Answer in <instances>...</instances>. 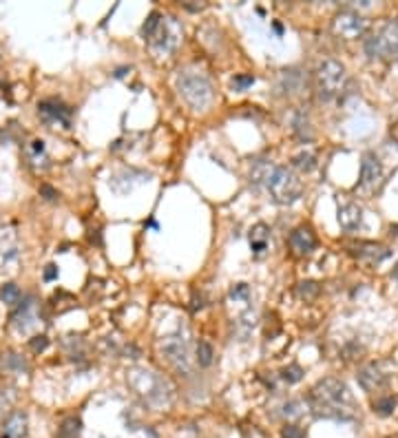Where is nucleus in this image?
<instances>
[{"label": "nucleus", "instance_id": "nucleus-14", "mask_svg": "<svg viewBox=\"0 0 398 438\" xmlns=\"http://www.w3.org/2000/svg\"><path fill=\"white\" fill-rule=\"evenodd\" d=\"M38 113L44 122H49V124H60L63 129L71 127V108L65 106L63 102H56V100L40 102Z\"/></svg>", "mask_w": 398, "mask_h": 438}, {"label": "nucleus", "instance_id": "nucleus-36", "mask_svg": "<svg viewBox=\"0 0 398 438\" xmlns=\"http://www.w3.org/2000/svg\"><path fill=\"white\" fill-rule=\"evenodd\" d=\"M40 190H42V195H47V200H56L58 197V193L51 186H42Z\"/></svg>", "mask_w": 398, "mask_h": 438}, {"label": "nucleus", "instance_id": "nucleus-21", "mask_svg": "<svg viewBox=\"0 0 398 438\" xmlns=\"http://www.w3.org/2000/svg\"><path fill=\"white\" fill-rule=\"evenodd\" d=\"M356 254L360 259H367L370 263H379L385 257H390V250L385 246H379V243H360L356 248Z\"/></svg>", "mask_w": 398, "mask_h": 438}, {"label": "nucleus", "instance_id": "nucleus-31", "mask_svg": "<svg viewBox=\"0 0 398 438\" xmlns=\"http://www.w3.org/2000/svg\"><path fill=\"white\" fill-rule=\"evenodd\" d=\"M233 84H235V89L244 91V89H248V87L255 84V76H235Z\"/></svg>", "mask_w": 398, "mask_h": 438}, {"label": "nucleus", "instance_id": "nucleus-26", "mask_svg": "<svg viewBox=\"0 0 398 438\" xmlns=\"http://www.w3.org/2000/svg\"><path fill=\"white\" fill-rule=\"evenodd\" d=\"M213 357H215L213 346L206 343V341H199L197 343V363L201 365V368H208V365L213 363Z\"/></svg>", "mask_w": 398, "mask_h": 438}, {"label": "nucleus", "instance_id": "nucleus-12", "mask_svg": "<svg viewBox=\"0 0 398 438\" xmlns=\"http://www.w3.org/2000/svg\"><path fill=\"white\" fill-rule=\"evenodd\" d=\"M383 184V164L374 153H365L363 162H360V177L358 188L363 193H374Z\"/></svg>", "mask_w": 398, "mask_h": 438}, {"label": "nucleus", "instance_id": "nucleus-37", "mask_svg": "<svg viewBox=\"0 0 398 438\" xmlns=\"http://www.w3.org/2000/svg\"><path fill=\"white\" fill-rule=\"evenodd\" d=\"M392 275H394V279H396V282H398V263L394 266V273H392Z\"/></svg>", "mask_w": 398, "mask_h": 438}, {"label": "nucleus", "instance_id": "nucleus-30", "mask_svg": "<svg viewBox=\"0 0 398 438\" xmlns=\"http://www.w3.org/2000/svg\"><path fill=\"white\" fill-rule=\"evenodd\" d=\"M281 376L288 383H299L301 379H304V370H301L299 365H288V368L281 372Z\"/></svg>", "mask_w": 398, "mask_h": 438}, {"label": "nucleus", "instance_id": "nucleus-15", "mask_svg": "<svg viewBox=\"0 0 398 438\" xmlns=\"http://www.w3.org/2000/svg\"><path fill=\"white\" fill-rule=\"evenodd\" d=\"M288 241H290V248L295 250V254H299V257H306V254H310L317 248V237H315V233H312L310 226L295 228Z\"/></svg>", "mask_w": 398, "mask_h": 438}, {"label": "nucleus", "instance_id": "nucleus-4", "mask_svg": "<svg viewBox=\"0 0 398 438\" xmlns=\"http://www.w3.org/2000/svg\"><path fill=\"white\" fill-rule=\"evenodd\" d=\"M177 93L192 108V111H206V108L213 104V97H215L210 80L204 76L201 71H192V69L179 71Z\"/></svg>", "mask_w": 398, "mask_h": 438}, {"label": "nucleus", "instance_id": "nucleus-5", "mask_svg": "<svg viewBox=\"0 0 398 438\" xmlns=\"http://www.w3.org/2000/svg\"><path fill=\"white\" fill-rule=\"evenodd\" d=\"M343 84H345V67L339 60H323L317 67L315 87H317V95L323 102L334 100V97L343 91Z\"/></svg>", "mask_w": 398, "mask_h": 438}, {"label": "nucleus", "instance_id": "nucleus-25", "mask_svg": "<svg viewBox=\"0 0 398 438\" xmlns=\"http://www.w3.org/2000/svg\"><path fill=\"white\" fill-rule=\"evenodd\" d=\"M306 409H308V405L304 403V400H290V403L283 405V416L290 419V421H297V419L304 416Z\"/></svg>", "mask_w": 398, "mask_h": 438}, {"label": "nucleus", "instance_id": "nucleus-17", "mask_svg": "<svg viewBox=\"0 0 398 438\" xmlns=\"http://www.w3.org/2000/svg\"><path fill=\"white\" fill-rule=\"evenodd\" d=\"M339 224L343 230H358L363 226V209L354 202H347L343 206H339Z\"/></svg>", "mask_w": 398, "mask_h": 438}, {"label": "nucleus", "instance_id": "nucleus-3", "mask_svg": "<svg viewBox=\"0 0 398 438\" xmlns=\"http://www.w3.org/2000/svg\"><path fill=\"white\" fill-rule=\"evenodd\" d=\"M126 383L144 403L153 409H164L173 400V385L162 374L149 368H131L126 372Z\"/></svg>", "mask_w": 398, "mask_h": 438}, {"label": "nucleus", "instance_id": "nucleus-33", "mask_svg": "<svg viewBox=\"0 0 398 438\" xmlns=\"http://www.w3.org/2000/svg\"><path fill=\"white\" fill-rule=\"evenodd\" d=\"M281 436H283V438H301V436H304V432H301V430L297 428V425H288Z\"/></svg>", "mask_w": 398, "mask_h": 438}, {"label": "nucleus", "instance_id": "nucleus-16", "mask_svg": "<svg viewBox=\"0 0 398 438\" xmlns=\"http://www.w3.org/2000/svg\"><path fill=\"white\" fill-rule=\"evenodd\" d=\"M356 379L365 392H379V389L388 385V376H385L376 365H365V368L356 374Z\"/></svg>", "mask_w": 398, "mask_h": 438}, {"label": "nucleus", "instance_id": "nucleus-10", "mask_svg": "<svg viewBox=\"0 0 398 438\" xmlns=\"http://www.w3.org/2000/svg\"><path fill=\"white\" fill-rule=\"evenodd\" d=\"M20 259V243L14 226L0 224V273L16 270Z\"/></svg>", "mask_w": 398, "mask_h": 438}, {"label": "nucleus", "instance_id": "nucleus-29", "mask_svg": "<svg viewBox=\"0 0 398 438\" xmlns=\"http://www.w3.org/2000/svg\"><path fill=\"white\" fill-rule=\"evenodd\" d=\"M162 20V14L160 11H151L149 14V18H147V22H144V27H142V35L144 38H149V35L153 33V29L158 27V22Z\"/></svg>", "mask_w": 398, "mask_h": 438}, {"label": "nucleus", "instance_id": "nucleus-18", "mask_svg": "<svg viewBox=\"0 0 398 438\" xmlns=\"http://www.w3.org/2000/svg\"><path fill=\"white\" fill-rule=\"evenodd\" d=\"M27 436V416L22 412H14L3 425L0 438H25Z\"/></svg>", "mask_w": 398, "mask_h": 438}, {"label": "nucleus", "instance_id": "nucleus-28", "mask_svg": "<svg viewBox=\"0 0 398 438\" xmlns=\"http://www.w3.org/2000/svg\"><path fill=\"white\" fill-rule=\"evenodd\" d=\"M317 295H319V284H315V282H304V284H299V297H301V299L310 301V299H315Z\"/></svg>", "mask_w": 398, "mask_h": 438}, {"label": "nucleus", "instance_id": "nucleus-11", "mask_svg": "<svg viewBox=\"0 0 398 438\" xmlns=\"http://www.w3.org/2000/svg\"><path fill=\"white\" fill-rule=\"evenodd\" d=\"M332 29L336 35H341L345 40H356L360 35H365L367 31V20L352 9H343L334 16L332 20Z\"/></svg>", "mask_w": 398, "mask_h": 438}, {"label": "nucleus", "instance_id": "nucleus-7", "mask_svg": "<svg viewBox=\"0 0 398 438\" xmlns=\"http://www.w3.org/2000/svg\"><path fill=\"white\" fill-rule=\"evenodd\" d=\"M365 54L383 60L398 58V20H388L376 33L370 35L365 40Z\"/></svg>", "mask_w": 398, "mask_h": 438}, {"label": "nucleus", "instance_id": "nucleus-27", "mask_svg": "<svg viewBox=\"0 0 398 438\" xmlns=\"http://www.w3.org/2000/svg\"><path fill=\"white\" fill-rule=\"evenodd\" d=\"M396 407V398L394 396H383L379 398L376 403H374V412L381 414V416H390V414L394 412Z\"/></svg>", "mask_w": 398, "mask_h": 438}, {"label": "nucleus", "instance_id": "nucleus-6", "mask_svg": "<svg viewBox=\"0 0 398 438\" xmlns=\"http://www.w3.org/2000/svg\"><path fill=\"white\" fill-rule=\"evenodd\" d=\"M228 303H231V308L235 310L233 323H235L237 334L248 336L252 332V327H255V306H252L250 288L246 284H237L231 290V295H228Z\"/></svg>", "mask_w": 398, "mask_h": 438}, {"label": "nucleus", "instance_id": "nucleus-9", "mask_svg": "<svg viewBox=\"0 0 398 438\" xmlns=\"http://www.w3.org/2000/svg\"><path fill=\"white\" fill-rule=\"evenodd\" d=\"M179 38H182V27L177 24V20L162 16L158 27H155L153 33L144 40L151 44V49L158 56H168V54L175 51V47L179 44Z\"/></svg>", "mask_w": 398, "mask_h": 438}, {"label": "nucleus", "instance_id": "nucleus-8", "mask_svg": "<svg viewBox=\"0 0 398 438\" xmlns=\"http://www.w3.org/2000/svg\"><path fill=\"white\" fill-rule=\"evenodd\" d=\"M160 352L162 359L171 365V368L184 376H190L192 372V359L188 350V341L182 334H168L160 341Z\"/></svg>", "mask_w": 398, "mask_h": 438}, {"label": "nucleus", "instance_id": "nucleus-34", "mask_svg": "<svg viewBox=\"0 0 398 438\" xmlns=\"http://www.w3.org/2000/svg\"><path fill=\"white\" fill-rule=\"evenodd\" d=\"M9 403H11V400H9V398H5V394H0V419L5 416V412H7Z\"/></svg>", "mask_w": 398, "mask_h": 438}, {"label": "nucleus", "instance_id": "nucleus-19", "mask_svg": "<svg viewBox=\"0 0 398 438\" xmlns=\"http://www.w3.org/2000/svg\"><path fill=\"white\" fill-rule=\"evenodd\" d=\"M27 363L16 352H3L0 355V372L9 374V376H18V374H27Z\"/></svg>", "mask_w": 398, "mask_h": 438}, {"label": "nucleus", "instance_id": "nucleus-20", "mask_svg": "<svg viewBox=\"0 0 398 438\" xmlns=\"http://www.w3.org/2000/svg\"><path fill=\"white\" fill-rule=\"evenodd\" d=\"M268 246H270V228L265 224L252 226V230H250V248H252V252H255L257 257H261V254L268 250Z\"/></svg>", "mask_w": 398, "mask_h": 438}, {"label": "nucleus", "instance_id": "nucleus-23", "mask_svg": "<svg viewBox=\"0 0 398 438\" xmlns=\"http://www.w3.org/2000/svg\"><path fill=\"white\" fill-rule=\"evenodd\" d=\"M292 164H295V168L310 173V170L317 166V155L312 153V151H301V153H297V155L292 157Z\"/></svg>", "mask_w": 398, "mask_h": 438}, {"label": "nucleus", "instance_id": "nucleus-13", "mask_svg": "<svg viewBox=\"0 0 398 438\" xmlns=\"http://www.w3.org/2000/svg\"><path fill=\"white\" fill-rule=\"evenodd\" d=\"M11 325L18 334H31L33 330H38L40 325V316L35 310V301L29 297L27 301H20L18 310L11 314Z\"/></svg>", "mask_w": 398, "mask_h": 438}, {"label": "nucleus", "instance_id": "nucleus-35", "mask_svg": "<svg viewBox=\"0 0 398 438\" xmlns=\"http://www.w3.org/2000/svg\"><path fill=\"white\" fill-rule=\"evenodd\" d=\"M58 270H56V266H47V270H44V279L47 282H51V279H56Z\"/></svg>", "mask_w": 398, "mask_h": 438}, {"label": "nucleus", "instance_id": "nucleus-22", "mask_svg": "<svg viewBox=\"0 0 398 438\" xmlns=\"http://www.w3.org/2000/svg\"><path fill=\"white\" fill-rule=\"evenodd\" d=\"M0 299H3L7 306L16 308V306H20V301H22V292H20V288L16 284H5L3 290H0Z\"/></svg>", "mask_w": 398, "mask_h": 438}, {"label": "nucleus", "instance_id": "nucleus-2", "mask_svg": "<svg viewBox=\"0 0 398 438\" xmlns=\"http://www.w3.org/2000/svg\"><path fill=\"white\" fill-rule=\"evenodd\" d=\"M250 179L255 181V184L263 186L265 193L270 195V200L281 206L295 204L301 195H304V184H301L299 175L288 166L259 162L255 168H252Z\"/></svg>", "mask_w": 398, "mask_h": 438}, {"label": "nucleus", "instance_id": "nucleus-32", "mask_svg": "<svg viewBox=\"0 0 398 438\" xmlns=\"http://www.w3.org/2000/svg\"><path fill=\"white\" fill-rule=\"evenodd\" d=\"M47 346H49V341H47V336H44V334H35V336L29 341V348H31L33 352H42Z\"/></svg>", "mask_w": 398, "mask_h": 438}, {"label": "nucleus", "instance_id": "nucleus-1", "mask_svg": "<svg viewBox=\"0 0 398 438\" xmlns=\"http://www.w3.org/2000/svg\"><path fill=\"white\" fill-rule=\"evenodd\" d=\"M310 407L317 416L334 421H352L356 416V400L349 387L341 381L328 376L321 379L310 392Z\"/></svg>", "mask_w": 398, "mask_h": 438}, {"label": "nucleus", "instance_id": "nucleus-24", "mask_svg": "<svg viewBox=\"0 0 398 438\" xmlns=\"http://www.w3.org/2000/svg\"><path fill=\"white\" fill-rule=\"evenodd\" d=\"M80 428H82V423L80 419H65L63 425H60V430H58V438H78L80 436Z\"/></svg>", "mask_w": 398, "mask_h": 438}]
</instances>
